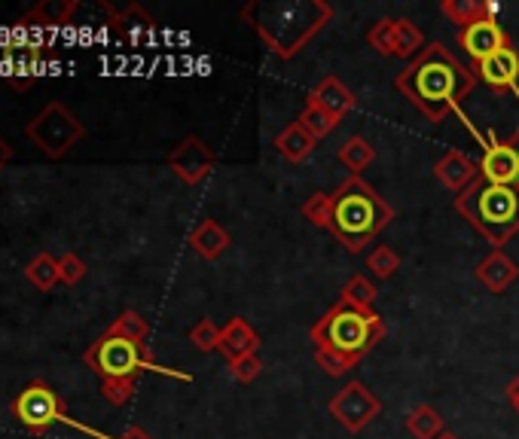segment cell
I'll return each instance as SVG.
<instances>
[{"mask_svg":"<svg viewBox=\"0 0 519 439\" xmlns=\"http://www.w3.org/2000/svg\"><path fill=\"white\" fill-rule=\"evenodd\" d=\"M474 74H477V80H483L489 89H498V92L516 86V80H519V49L510 43L507 49L477 61Z\"/></svg>","mask_w":519,"mask_h":439,"instance_id":"cell-14","label":"cell"},{"mask_svg":"<svg viewBox=\"0 0 519 439\" xmlns=\"http://www.w3.org/2000/svg\"><path fill=\"white\" fill-rule=\"evenodd\" d=\"M306 104H312V107H321V110H327L333 119H345V113H352L355 110V104H358V98H355V92L345 86V83H339L336 77H324L312 92H309V101Z\"/></svg>","mask_w":519,"mask_h":439,"instance_id":"cell-15","label":"cell"},{"mask_svg":"<svg viewBox=\"0 0 519 439\" xmlns=\"http://www.w3.org/2000/svg\"><path fill=\"white\" fill-rule=\"evenodd\" d=\"M480 177L498 186H519V153L510 141L492 144L480 159Z\"/></svg>","mask_w":519,"mask_h":439,"instance_id":"cell-12","label":"cell"},{"mask_svg":"<svg viewBox=\"0 0 519 439\" xmlns=\"http://www.w3.org/2000/svg\"><path fill=\"white\" fill-rule=\"evenodd\" d=\"M367 269L376 275V278H391L397 269H400V257L394 254V250L388 244H379L370 250V257H367Z\"/></svg>","mask_w":519,"mask_h":439,"instance_id":"cell-31","label":"cell"},{"mask_svg":"<svg viewBox=\"0 0 519 439\" xmlns=\"http://www.w3.org/2000/svg\"><path fill=\"white\" fill-rule=\"evenodd\" d=\"M59 272H62V281L65 284H80L83 278H86V263H83V257H77V254H65L62 260H59Z\"/></svg>","mask_w":519,"mask_h":439,"instance_id":"cell-36","label":"cell"},{"mask_svg":"<svg viewBox=\"0 0 519 439\" xmlns=\"http://www.w3.org/2000/svg\"><path fill=\"white\" fill-rule=\"evenodd\" d=\"M229 372H233V379L242 382V385H251L257 375L263 372V360L257 354H242L236 360H229Z\"/></svg>","mask_w":519,"mask_h":439,"instance_id":"cell-33","label":"cell"},{"mask_svg":"<svg viewBox=\"0 0 519 439\" xmlns=\"http://www.w3.org/2000/svg\"><path fill=\"white\" fill-rule=\"evenodd\" d=\"M303 129L315 138V141H324V138H330L336 129H339V119H333L327 110H321V107H312V104H306V110L300 113V119H297Z\"/></svg>","mask_w":519,"mask_h":439,"instance_id":"cell-28","label":"cell"},{"mask_svg":"<svg viewBox=\"0 0 519 439\" xmlns=\"http://www.w3.org/2000/svg\"><path fill=\"white\" fill-rule=\"evenodd\" d=\"M229 241L233 238H229V232L217 220H202L190 235V244L202 260H220L226 254Z\"/></svg>","mask_w":519,"mask_h":439,"instance_id":"cell-18","label":"cell"},{"mask_svg":"<svg viewBox=\"0 0 519 439\" xmlns=\"http://www.w3.org/2000/svg\"><path fill=\"white\" fill-rule=\"evenodd\" d=\"M190 342L202 351V354H208V351H217L220 348V327L214 324V321H199L193 330H190Z\"/></svg>","mask_w":519,"mask_h":439,"instance_id":"cell-34","label":"cell"},{"mask_svg":"<svg viewBox=\"0 0 519 439\" xmlns=\"http://www.w3.org/2000/svg\"><path fill=\"white\" fill-rule=\"evenodd\" d=\"M107 333L120 336V339H129V342H138V345H147L150 324L138 315V311H123V315L107 327Z\"/></svg>","mask_w":519,"mask_h":439,"instance_id":"cell-25","label":"cell"},{"mask_svg":"<svg viewBox=\"0 0 519 439\" xmlns=\"http://www.w3.org/2000/svg\"><path fill=\"white\" fill-rule=\"evenodd\" d=\"M327 412L349 433H361L382 412V400L364 382H349L339 394L330 397Z\"/></svg>","mask_w":519,"mask_h":439,"instance_id":"cell-9","label":"cell"},{"mask_svg":"<svg viewBox=\"0 0 519 439\" xmlns=\"http://www.w3.org/2000/svg\"><path fill=\"white\" fill-rule=\"evenodd\" d=\"M83 360L92 372L101 375V382H107V379H138L141 369H156V372H165V375H175V379L190 382V375H184V372H171V369L156 366L147 345L110 336V333H104L98 342H92V348L83 354Z\"/></svg>","mask_w":519,"mask_h":439,"instance_id":"cell-6","label":"cell"},{"mask_svg":"<svg viewBox=\"0 0 519 439\" xmlns=\"http://www.w3.org/2000/svg\"><path fill=\"white\" fill-rule=\"evenodd\" d=\"M25 275H28V281H31V284H34L37 290H52L55 284L62 281V272H59V260H55V257H49V254H40V257H34V260L28 263Z\"/></svg>","mask_w":519,"mask_h":439,"instance_id":"cell-26","label":"cell"},{"mask_svg":"<svg viewBox=\"0 0 519 439\" xmlns=\"http://www.w3.org/2000/svg\"><path fill=\"white\" fill-rule=\"evenodd\" d=\"M407 430H410L416 439H437L446 427H443V415H440L434 406L422 403V406H416V409L407 415Z\"/></svg>","mask_w":519,"mask_h":439,"instance_id":"cell-24","label":"cell"},{"mask_svg":"<svg viewBox=\"0 0 519 439\" xmlns=\"http://www.w3.org/2000/svg\"><path fill=\"white\" fill-rule=\"evenodd\" d=\"M315 138L303 129L300 122H291L284 132L275 135V150L287 159V162H306L315 153Z\"/></svg>","mask_w":519,"mask_h":439,"instance_id":"cell-19","label":"cell"},{"mask_svg":"<svg viewBox=\"0 0 519 439\" xmlns=\"http://www.w3.org/2000/svg\"><path fill=\"white\" fill-rule=\"evenodd\" d=\"M330 199H333L330 232L349 254H361L394 220V211L385 205V199L361 177H349L345 183H339L336 193H330Z\"/></svg>","mask_w":519,"mask_h":439,"instance_id":"cell-3","label":"cell"},{"mask_svg":"<svg viewBox=\"0 0 519 439\" xmlns=\"http://www.w3.org/2000/svg\"><path fill=\"white\" fill-rule=\"evenodd\" d=\"M80 10L77 0H43V4H37L19 25H71L74 13Z\"/></svg>","mask_w":519,"mask_h":439,"instance_id":"cell-20","label":"cell"},{"mask_svg":"<svg viewBox=\"0 0 519 439\" xmlns=\"http://www.w3.org/2000/svg\"><path fill=\"white\" fill-rule=\"evenodd\" d=\"M510 144H513V147H516V153H519V129H516V135L510 138Z\"/></svg>","mask_w":519,"mask_h":439,"instance_id":"cell-41","label":"cell"},{"mask_svg":"<svg viewBox=\"0 0 519 439\" xmlns=\"http://www.w3.org/2000/svg\"><path fill=\"white\" fill-rule=\"evenodd\" d=\"M361 360L355 357H345L339 351H330V348H315V366H321V372L333 375V379H339V375H345L349 369H355Z\"/></svg>","mask_w":519,"mask_h":439,"instance_id":"cell-30","label":"cell"},{"mask_svg":"<svg viewBox=\"0 0 519 439\" xmlns=\"http://www.w3.org/2000/svg\"><path fill=\"white\" fill-rule=\"evenodd\" d=\"M507 397H510V403L516 406V412H519V375L507 385Z\"/></svg>","mask_w":519,"mask_h":439,"instance_id":"cell-38","label":"cell"},{"mask_svg":"<svg viewBox=\"0 0 519 439\" xmlns=\"http://www.w3.org/2000/svg\"><path fill=\"white\" fill-rule=\"evenodd\" d=\"M120 439H153V436L147 430H141V427H129Z\"/></svg>","mask_w":519,"mask_h":439,"instance_id":"cell-39","label":"cell"},{"mask_svg":"<svg viewBox=\"0 0 519 439\" xmlns=\"http://www.w3.org/2000/svg\"><path fill=\"white\" fill-rule=\"evenodd\" d=\"M458 43H461V49H468V55H471L474 61H483V58H489V55L507 49V46H510V37H507V31L498 25L495 16H486V19H480V22H474V25H468V28H461V31H458Z\"/></svg>","mask_w":519,"mask_h":439,"instance_id":"cell-11","label":"cell"},{"mask_svg":"<svg viewBox=\"0 0 519 439\" xmlns=\"http://www.w3.org/2000/svg\"><path fill=\"white\" fill-rule=\"evenodd\" d=\"M101 391H104L107 403L126 406L135 394V379H107V382H101Z\"/></svg>","mask_w":519,"mask_h":439,"instance_id":"cell-35","label":"cell"},{"mask_svg":"<svg viewBox=\"0 0 519 439\" xmlns=\"http://www.w3.org/2000/svg\"><path fill=\"white\" fill-rule=\"evenodd\" d=\"M25 135L49 156V159H62L65 153H71V147L86 135L83 122L62 104V101H52L46 104L31 122Z\"/></svg>","mask_w":519,"mask_h":439,"instance_id":"cell-7","label":"cell"},{"mask_svg":"<svg viewBox=\"0 0 519 439\" xmlns=\"http://www.w3.org/2000/svg\"><path fill=\"white\" fill-rule=\"evenodd\" d=\"M373 159H376V147L361 135L349 138L339 147V162L352 171V177H361V171H367L373 165Z\"/></svg>","mask_w":519,"mask_h":439,"instance_id":"cell-23","label":"cell"},{"mask_svg":"<svg viewBox=\"0 0 519 439\" xmlns=\"http://www.w3.org/2000/svg\"><path fill=\"white\" fill-rule=\"evenodd\" d=\"M440 13L458 28H468V25H474L486 16H495L492 4H486V0H443Z\"/></svg>","mask_w":519,"mask_h":439,"instance_id":"cell-21","label":"cell"},{"mask_svg":"<svg viewBox=\"0 0 519 439\" xmlns=\"http://www.w3.org/2000/svg\"><path fill=\"white\" fill-rule=\"evenodd\" d=\"M382 339H385V321L376 311L373 308L364 311L345 302L327 308V315L312 327L315 348H330L355 360H364Z\"/></svg>","mask_w":519,"mask_h":439,"instance_id":"cell-5","label":"cell"},{"mask_svg":"<svg viewBox=\"0 0 519 439\" xmlns=\"http://www.w3.org/2000/svg\"><path fill=\"white\" fill-rule=\"evenodd\" d=\"M13 415H16V418L22 421V427L31 430V433H46L52 424L68 421L59 394H55L46 382H31V385L16 397Z\"/></svg>","mask_w":519,"mask_h":439,"instance_id":"cell-8","label":"cell"},{"mask_svg":"<svg viewBox=\"0 0 519 439\" xmlns=\"http://www.w3.org/2000/svg\"><path fill=\"white\" fill-rule=\"evenodd\" d=\"M376 284L367 278V275H355V278H349L345 281V287H342V296H339V302H345V305H355V308H364V311H370L373 308V299H376Z\"/></svg>","mask_w":519,"mask_h":439,"instance_id":"cell-27","label":"cell"},{"mask_svg":"<svg viewBox=\"0 0 519 439\" xmlns=\"http://www.w3.org/2000/svg\"><path fill=\"white\" fill-rule=\"evenodd\" d=\"M10 162H13V147L4 138H0V168H7Z\"/></svg>","mask_w":519,"mask_h":439,"instance_id":"cell-37","label":"cell"},{"mask_svg":"<svg viewBox=\"0 0 519 439\" xmlns=\"http://www.w3.org/2000/svg\"><path fill=\"white\" fill-rule=\"evenodd\" d=\"M242 16L278 58H294L333 19V7L324 0H251Z\"/></svg>","mask_w":519,"mask_h":439,"instance_id":"cell-2","label":"cell"},{"mask_svg":"<svg viewBox=\"0 0 519 439\" xmlns=\"http://www.w3.org/2000/svg\"><path fill=\"white\" fill-rule=\"evenodd\" d=\"M425 34L419 25H413L410 19H394V55L397 58H419L425 52Z\"/></svg>","mask_w":519,"mask_h":439,"instance_id":"cell-22","label":"cell"},{"mask_svg":"<svg viewBox=\"0 0 519 439\" xmlns=\"http://www.w3.org/2000/svg\"><path fill=\"white\" fill-rule=\"evenodd\" d=\"M455 211L492 241V247H504L519 232V186H498L480 177L455 196Z\"/></svg>","mask_w":519,"mask_h":439,"instance_id":"cell-4","label":"cell"},{"mask_svg":"<svg viewBox=\"0 0 519 439\" xmlns=\"http://www.w3.org/2000/svg\"><path fill=\"white\" fill-rule=\"evenodd\" d=\"M260 348V333L245 321V318H233L223 330H220V354L226 360H236L242 354H257Z\"/></svg>","mask_w":519,"mask_h":439,"instance_id":"cell-16","label":"cell"},{"mask_svg":"<svg viewBox=\"0 0 519 439\" xmlns=\"http://www.w3.org/2000/svg\"><path fill=\"white\" fill-rule=\"evenodd\" d=\"M434 177L446 186V190L461 196L468 190V186H474L480 180V162H474L471 156H465L461 150H449L434 165Z\"/></svg>","mask_w":519,"mask_h":439,"instance_id":"cell-13","label":"cell"},{"mask_svg":"<svg viewBox=\"0 0 519 439\" xmlns=\"http://www.w3.org/2000/svg\"><path fill=\"white\" fill-rule=\"evenodd\" d=\"M394 86L431 122H443L474 92L477 74L461 65L443 43H428V49L403 68Z\"/></svg>","mask_w":519,"mask_h":439,"instance_id":"cell-1","label":"cell"},{"mask_svg":"<svg viewBox=\"0 0 519 439\" xmlns=\"http://www.w3.org/2000/svg\"><path fill=\"white\" fill-rule=\"evenodd\" d=\"M367 43H370L379 55H394V19H379V22L367 31Z\"/></svg>","mask_w":519,"mask_h":439,"instance_id":"cell-32","label":"cell"},{"mask_svg":"<svg viewBox=\"0 0 519 439\" xmlns=\"http://www.w3.org/2000/svg\"><path fill=\"white\" fill-rule=\"evenodd\" d=\"M214 165H217L214 150H211L202 138H196V135L184 138L175 150L168 153V168L175 171L187 186L202 183V180L214 171Z\"/></svg>","mask_w":519,"mask_h":439,"instance_id":"cell-10","label":"cell"},{"mask_svg":"<svg viewBox=\"0 0 519 439\" xmlns=\"http://www.w3.org/2000/svg\"><path fill=\"white\" fill-rule=\"evenodd\" d=\"M303 217H306L312 226L330 232V217H333V199H330V193H315V196H309L306 205H303Z\"/></svg>","mask_w":519,"mask_h":439,"instance_id":"cell-29","label":"cell"},{"mask_svg":"<svg viewBox=\"0 0 519 439\" xmlns=\"http://www.w3.org/2000/svg\"><path fill=\"white\" fill-rule=\"evenodd\" d=\"M477 278L486 290L492 293H504L510 290V284L519 278V266L504 254V250H492V254L477 266Z\"/></svg>","mask_w":519,"mask_h":439,"instance_id":"cell-17","label":"cell"},{"mask_svg":"<svg viewBox=\"0 0 519 439\" xmlns=\"http://www.w3.org/2000/svg\"><path fill=\"white\" fill-rule=\"evenodd\" d=\"M437 439H461V436H455V433H449V430H443V433H440Z\"/></svg>","mask_w":519,"mask_h":439,"instance_id":"cell-40","label":"cell"}]
</instances>
